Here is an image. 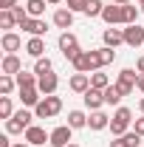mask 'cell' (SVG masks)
<instances>
[{"label": "cell", "mask_w": 144, "mask_h": 147, "mask_svg": "<svg viewBox=\"0 0 144 147\" xmlns=\"http://www.w3.org/2000/svg\"><path fill=\"white\" fill-rule=\"evenodd\" d=\"M130 122H133V110L130 108H116L113 119H110V133H113V139L124 136L127 127H130Z\"/></svg>", "instance_id": "1"}, {"label": "cell", "mask_w": 144, "mask_h": 147, "mask_svg": "<svg viewBox=\"0 0 144 147\" xmlns=\"http://www.w3.org/2000/svg\"><path fill=\"white\" fill-rule=\"evenodd\" d=\"M59 110H62V99L51 93V96H42V102L34 108V116L37 119H51V116H57Z\"/></svg>", "instance_id": "2"}, {"label": "cell", "mask_w": 144, "mask_h": 147, "mask_svg": "<svg viewBox=\"0 0 144 147\" xmlns=\"http://www.w3.org/2000/svg\"><path fill=\"white\" fill-rule=\"evenodd\" d=\"M31 127V113L28 110H17L11 119H6V133L11 136V133H26V130Z\"/></svg>", "instance_id": "3"}, {"label": "cell", "mask_w": 144, "mask_h": 147, "mask_svg": "<svg viewBox=\"0 0 144 147\" xmlns=\"http://www.w3.org/2000/svg\"><path fill=\"white\" fill-rule=\"evenodd\" d=\"M59 51H62L65 59H73V57L82 51V48H79V40H76L73 31H62V34H59Z\"/></svg>", "instance_id": "4"}, {"label": "cell", "mask_w": 144, "mask_h": 147, "mask_svg": "<svg viewBox=\"0 0 144 147\" xmlns=\"http://www.w3.org/2000/svg\"><path fill=\"white\" fill-rule=\"evenodd\" d=\"M136 82H139V74L133 71V68H124V71H119V79H116V88L122 96H130L133 88H136Z\"/></svg>", "instance_id": "5"}, {"label": "cell", "mask_w": 144, "mask_h": 147, "mask_svg": "<svg viewBox=\"0 0 144 147\" xmlns=\"http://www.w3.org/2000/svg\"><path fill=\"white\" fill-rule=\"evenodd\" d=\"M71 130H73L71 125H59V127H54L48 144H51V147H68V144H71Z\"/></svg>", "instance_id": "6"}, {"label": "cell", "mask_w": 144, "mask_h": 147, "mask_svg": "<svg viewBox=\"0 0 144 147\" xmlns=\"http://www.w3.org/2000/svg\"><path fill=\"white\" fill-rule=\"evenodd\" d=\"M124 42L130 45V48L144 45V28L139 26V23H133V26H127V28H124Z\"/></svg>", "instance_id": "7"}, {"label": "cell", "mask_w": 144, "mask_h": 147, "mask_svg": "<svg viewBox=\"0 0 144 147\" xmlns=\"http://www.w3.org/2000/svg\"><path fill=\"white\" fill-rule=\"evenodd\" d=\"M82 99H85V105L90 110H99L105 105V91H99V88H88V91L82 93Z\"/></svg>", "instance_id": "8"}, {"label": "cell", "mask_w": 144, "mask_h": 147, "mask_svg": "<svg viewBox=\"0 0 144 147\" xmlns=\"http://www.w3.org/2000/svg\"><path fill=\"white\" fill-rule=\"evenodd\" d=\"M26 142L34 147V144H45V142H51V133H45L42 127H37V125H31V127L26 130Z\"/></svg>", "instance_id": "9"}, {"label": "cell", "mask_w": 144, "mask_h": 147, "mask_svg": "<svg viewBox=\"0 0 144 147\" xmlns=\"http://www.w3.org/2000/svg\"><path fill=\"white\" fill-rule=\"evenodd\" d=\"M57 85H59V79H57V74H45V76H40V82H37V88H40V93L42 96H51V93H57Z\"/></svg>", "instance_id": "10"}, {"label": "cell", "mask_w": 144, "mask_h": 147, "mask_svg": "<svg viewBox=\"0 0 144 147\" xmlns=\"http://www.w3.org/2000/svg\"><path fill=\"white\" fill-rule=\"evenodd\" d=\"M20 102H23L26 108H37V105L42 102L40 88H20Z\"/></svg>", "instance_id": "11"}, {"label": "cell", "mask_w": 144, "mask_h": 147, "mask_svg": "<svg viewBox=\"0 0 144 147\" xmlns=\"http://www.w3.org/2000/svg\"><path fill=\"white\" fill-rule=\"evenodd\" d=\"M0 71L9 74V76H17V74L23 71V62H20V57H17V54H6V57H3V65H0Z\"/></svg>", "instance_id": "12"}, {"label": "cell", "mask_w": 144, "mask_h": 147, "mask_svg": "<svg viewBox=\"0 0 144 147\" xmlns=\"http://www.w3.org/2000/svg\"><path fill=\"white\" fill-rule=\"evenodd\" d=\"M23 31H28L31 37H42L48 31V26H45V20L42 17H28L26 20V26H23Z\"/></svg>", "instance_id": "13"}, {"label": "cell", "mask_w": 144, "mask_h": 147, "mask_svg": "<svg viewBox=\"0 0 144 147\" xmlns=\"http://www.w3.org/2000/svg\"><path fill=\"white\" fill-rule=\"evenodd\" d=\"M0 45H3V51H6V54H14V51H20V48H23V40H20L14 31H6V34H3V40H0Z\"/></svg>", "instance_id": "14"}, {"label": "cell", "mask_w": 144, "mask_h": 147, "mask_svg": "<svg viewBox=\"0 0 144 147\" xmlns=\"http://www.w3.org/2000/svg\"><path fill=\"white\" fill-rule=\"evenodd\" d=\"M102 40H105V45H110V48H116V45H122L124 42V28H105V34H102Z\"/></svg>", "instance_id": "15"}, {"label": "cell", "mask_w": 144, "mask_h": 147, "mask_svg": "<svg viewBox=\"0 0 144 147\" xmlns=\"http://www.w3.org/2000/svg\"><path fill=\"white\" fill-rule=\"evenodd\" d=\"M54 26L68 31V28L73 26V11H71V9H57V11H54Z\"/></svg>", "instance_id": "16"}, {"label": "cell", "mask_w": 144, "mask_h": 147, "mask_svg": "<svg viewBox=\"0 0 144 147\" xmlns=\"http://www.w3.org/2000/svg\"><path fill=\"white\" fill-rule=\"evenodd\" d=\"M73 71L76 74H90V51H79V54L71 59Z\"/></svg>", "instance_id": "17"}, {"label": "cell", "mask_w": 144, "mask_h": 147, "mask_svg": "<svg viewBox=\"0 0 144 147\" xmlns=\"http://www.w3.org/2000/svg\"><path fill=\"white\" fill-rule=\"evenodd\" d=\"M88 127L90 130H105V127H110V116H108V113H102V110H93L90 119H88Z\"/></svg>", "instance_id": "18"}, {"label": "cell", "mask_w": 144, "mask_h": 147, "mask_svg": "<svg viewBox=\"0 0 144 147\" xmlns=\"http://www.w3.org/2000/svg\"><path fill=\"white\" fill-rule=\"evenodd\" d=\"M26 54L34 57V59H40V57L45 54V40H42V37H31V40L26 42Z\"/></svg>", "instance_id": "19"}, {"label": "cell", "mask_w": 144, "mask_h": 147, "mask_svg": "<svg viewBox=\"0 0 144 147\" xmlns=\"http://www.w3.org/2000/svg\"><path fill=\"white\" fill-rule=\"evenodd\" d=\"M68 85H71V91H73V93H85V91L90 88V76H88V74H73Z\"/></svg>", "instance_id": "20"}, {"label": "cell", "mask_w": 144, "mask_h": 147, "mask_svg": "<svg viewBox=\"0 0 144 147\" xmlns=\"http://www.w3.org/2000/svg\"><path fill=\"white\" fill-rule=\"evenodd\" d=\"M102 20H105L108 26H119V23H122V6H119V3H116V6H105Z\"/></svg>", "instance_id": "21"}, {"label": "cell", "mask_w": 144, "mask_h": 147, "mask_svg": "<svg viewBox=\"0 0 144 147\" xmlns=\"http://www.w3.org/2000/svg\"><path fill=\"white\" fill-rule=\"evenodd\" d=\"M14 79H17V88H37V82H40V76L28 74V71H20Z\"/></svg>", "instance_id": "22"}, {"label": "cell", "mask_w": 144, "mask_h": 147, "mask_svg": "<svg viewBox=\"0 0 144 147\" xmlns=\"http://www.w3.org/2000/svg\"><path fill=\"white\" fill-rule=\"evenodd\" d=\"M139 11H141L139 6L124 3V6H122V23H124V26H133V23H136V17H139Z\"/></svg>", "instance_id": "23"}, {"label": "cell", "mask_w": 144, "mask_h": 147, "mask_svg": "<svg viewBox=\"0 0 144 147\" xmlns=\"http://www.w3.org/2000/svg\"><path fill=\"white\" fill-rule=\"evenodd\" d=\"M68 125H71L73 130H79V127H88V116H85L82 110H71V113H68Z\"/></svg>", "instance_id": "24"}, {"label": "cell", "mask_w": 144, "mask_h": 147, "mask_svg": "<svg viewBox=\"0 0 144 147\" xmlns=\"http://www.w3.org/2000/svg\"><path fill=\"white\" fill-rule=\"evenodd\" d=\"M51 71H54V62H51L48 57H40L34 62V74L37 76H45V74H51Z\"/></svg>", "instance_id": "25"}, {"label": "cell", "mask_w": 144, "mask_h": 147, "mask_svg": "<svg viewBox=\"0 0 144 147\" xmlns=\"http://www.w3.org/2000/svg\"><path fill=\"white\" fill-rule=\"evenodd\" d=\"M96 54H99V62H102V68H105V65H110V62L116 59V48L102 45V48H96Z\"/></svg>", "instance_id": "26"}, {"label": "cell", "mask_w": 144, "mask_h": 147, "mask_svg": "<svg viewBox=\"0 0 144 147\" xmlns=\"http://www.w3.org/2000/svg\"><path fill=\"white\" fill-rule=\"evenodd\" d=\"M90 88H99V91L110 88V79H108V74H99V71H93V74H90Z\"/></svg>", "instance_id": "27"}, {"label": "cell", "mask_w": 144, "mask_h": 147, "mask_svg": "<svg viewBox=\"0 0 144 147\" xmlns=\"http://www.w3.org/2000/svg\"><path fill=\"white\" fill-rule=\"evenodd\" d=\"M0 26H3V28H14V26H17L14 9H3V11H0Z\"/></svg>", "instance_id": "28"}, {"label": "cell", "mask_w": 144, "mask_h": 147, "mask_svg": "<svg viewBox=\"0 0 144 147\" xmlns=\"http://www.w3.org/2000/svg\"><path fill=\"white\" fill-rule=\"evenodd\" d=\"M45 3H48V0H28L26 9H28L31 17H42V14H45Z\"/></svg>", "instance_id": "29"}, {"label": "cell", "mask_w": 144, "mask_h": 147, "mask_svg": "<svg viewBox=\"0 0 144 147\" xmlns=\"http://www.w3.org/2000/svg\"><path fill=\"white\" fill-rule=\"evenodd\" d=\"M14 85H17V79H14V76L0 74V93H3V96H9V93L14 91Z\"/></svg>", "instance_id": "30"}, {"label": "cell", "mask_w": 144, "mask_h": 147, "mask_svg": "<svg viewBox=\"0 0 144 147\" xmlns=\"http://www.w3.org/2000/svg\"><path fill=\"white\" fill-rule=\"evenodd\" d=\"M102 11H105V3L102 0H88V6H85V14L88 17H102Z\"/></svg>", "instance_id": "31"}, {"label": "cell", "mask_w": 144, "mask_h": 147, "mask_svg": "<svg viewBox=\"0 0 144 147\" xmlns=\"http://www.w3.org/2000/svg\"><path fill=\"white\" fill-rule=\"evenodd\" d=\"M119 102H122V93H119V88H116V85L105 88V105H119Z\"/></svg>", "instance_id": "32"}, {"label": "cell", "mask_w": 144, "mask_h": 147, "mask_svg": "<svg viewBox=\"0 0 144 147\" xmlns=\"http://www.w3.org/2000/svg\"><path fill=\"white\" fill-rule=\"evenodd\" d=\"M119 139H122V142H124L127 147H141V136H139L136 130H127L124 136H119Z\"/></svg>", "instance_id": "33"}, {"label": "cell", "mask_w": 144, "mask_h": 147, "mask_svg": "<svg viewBox=\"0 0 144 147\" xmlns=\"http://www.w3.org/2000/svg\"><path fill=\"white\" fill-rule=\"evenodd\" d=\"M11 99L9 96H0V119H11Z\"/></svg>", "instance_id": "34"}, {"label": "cell", "mask_w": 144, "mask_h": 147, "mask_svg": "<svg viewBox=\"0 0 144 147\" xmlns=\"http://www.w3.org/2000/svg\"><path fill=\"white\" fill-rule=\"evenodd\" d=\"M65 3L71 11H85V6H88V0H65Z\"/></svg>", "instance_id": "35"}, {"label": "cell", "mask_w": 144, "mask_h": 147, "mask_svg": "<svg viewBox=\"0 0 144 147\" xmlns=\"http://www.w3.org/2000/svg\"><path fill=\"white\" fill-rule=\"evenodd\" d=\"M136 133L144 136V116H141V119H136Z\"/></svg>", "instance_id": "36"}, {"label": "cell", "mask_w": 144, "mask_h": 147, "mask_svg": "<svg viewBox=\"0 0 144 147\" xmlns=\"http://www.w3.org/2000/svg\"><path fill=\"white\" fill-rule=\"evenodd\" d=\"M0 6H3V9H14V6H17V0H0Z\"/></svg>", "instance_id": "37"}, {"label": "cell", "mask_w": 144, "mask_h": 147, "mask_svg": "<svg viewBox=\"0 0 144 147\" xmlns=\"http://www.w3.org/2000/svg\"><path fill=\"white\" fill-rule=\"evenodd\" d=\"M136 88H139V91L144 93V74H139V82H136Z\"/></svg>", "instance_id": "38"}, {"label": "cell", "mask_w": 144, "mask_h": 147, "mask_svg": "<svg viewBox=\"0 0 144 147\" xmlns=\"http://www.w3.org/2000/svg\"><path fill=\"white\" fill-rule=\"evenodd\" d=\"M0 147H14V144L9 142V136H3V139H0Z\"/></svg>", "instance_id": "39"}, {"label": "cell", "mask_w": 144, "mask_h": 147, "mask_svg": "<svg viewBox=\"0 0 144 147\" xmlns=\"http://www.w3.org/2000/svg\"><path fill=\"white\" fill-rule=\"evenodd\" d=\"M110 147H127V144L122 142V139H113V142H110Z\"/></svg>", "instance_id": "40"}, {"label": "cell", "mask_w": 144, "mask_h": 147, "mask_svg": "<svg viewBox=\"0 0 144 147\" xmlns=\"http://www.w3.org/2000/svg\"><path fill=\"white\" fill-rule=\"evenodd\" d=\"M136 68H139V74H144V57H139V62H136Z\"/></svg>", "instance_id": "41"}, {"label": "cell", "mask_w": 144, "mask_h": 147, "mask_svg": "<svg viewBox=\"0 0 144 147\" xmlns=\"http://www.w3.org/2000/svg\"><path fill=\"white\" fill-rule=\"evenodd\" d=\"M14 147H31V144H28V142H17Z\"/></svg>", "instance_id": "42"}, {"label": "cell", "mask_w": 144, "mask_h": 147, "mask_svg": "<svg viewBox=\"0 0 144 147\" xmlns=\"http://www.w3.org/2000/svg\"><path fill=\"white\" fill-rule=\"evenodd\" d=\"M113 3H119V6H124V3H130V0H113Z\"/></svg>", "instance_id": "43"}, {"label": "cell", "mask_w": 144, "mask_h": 147, "mask_svg": "<svg viewBox=\"0 0 144 147\" xmlns=\"http://www.w3.org/2000/svg\"><path fill=\"white\" fill-rule=\"evenodd\" d=\"M139 110H141V113H144V99H141V102H139Z\"/></svg>", "instance_id": "44"}, {"label": "cell", "mask_w": 144, "mask_h": 147, "mask_svg": "<svg viewBox=\"0 0 144 147\" xmlns=\"http://www.w3.org/2000/svg\"><path fill=\"white\" fill-rule=\"evenodd\" d=\"M48 3H51V6H57V3H62V0H48Z\"/></svg>", "instance_id": "45"}, {"label": "cell", "mask_w": 144, "mask_h": 147, "mask_svg": "<svg viewBox=\"0 0 144 147\" xmlns=\"http://www.w3.org/2000/svg\"><path fill=\"white\" fill-rule=\"evenodd\" d=\"M139 6H141V14H144V0H139Z\"/></svg>", "instance_id": "46"}, {"label": "cell", "mask_w": 144, "mask_h": 147, "mask_svg": "<svg viewBox=\"0 0 144 147\" xmlns=\"http://www.w3.org/2000/svg\"><path fill=\"white\" fill-rule=\"evenodd\" d=\"M68 147H79V144H68Z\"/></svg>", "instance_id": "47"}]
</instances>
